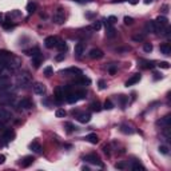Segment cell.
<instances>
[{"mask_svg": "<svg viewBox=\"0 0 171 171\" xmlns=\"http://www.w3.org/2000/svg\"><path fill=\"white\" fill-rule=\"evenodd\" d=\"M13 100H15V92L12 91V88L1 90L0 91V106L11 104Z\"/></svg>", "mask_w": 171, "mask_h": 171, "instance_id": "1", "label": "cell"}, {"mask_svg": "<svg viewBox=\"0 0 171 171\" xmlns=\"http://www.w3.org/2000/svg\"><path fill=\"white\" fill-rule=\"evenodd\" d=\"M29 83H31V78H29L28 74H22V75H19L18 79H16V84H18V87H20V88H27L29 86Z\"/></svg>", "mask_w": 171, "mask_h": 171, "instance_id": "2", "label": "cell"}, {"mask_svg": "<svg viewBox=\"0 0 171 171\" xmlns=\"http://www.w3.org/2000/svg\"><path fill=\"white\" fill-rule=\"evenodd\" d=\"M13 138H15V132H13L12 130H6L3 134H1V136H0L1 146H4V144H7V143H10Z\"/></svg>", "mask_w": 171, "mask_h": 171, "instance_id": "3", "label": "cell"}, {"mask_svg": "<svg viewBox=\"0 0 171 171\" xmlns=\"http://www.w3.org/2000/svg\"><path fill=\"white\" fill-rule=\"evenodd\" d=\"M64 20H66V15H64V10L63 8H57L54 12V23L55 24H63Z\"/></svg>", "mask_w": 171, "mask_h": 171, "instance_id": "4", "label": "cell"}, {"mask_svg": "<svg viewBox=\"0 0 171 171\" xmlns=\"http://www.w3.org/2000/svg\"><path fill=\"white\" fill-rule=\"evenodd\" d=\"M84 160L88 162V163H91V165H96V166H99V167H103L102 160L99 159L98 155H95V154H88V155H86L84 156Z\"/></svg>", "mask_w": 171, "mask_h": 171, "instance_id": "5", "label": "cell"}, {"mask_svg": "<svg viewBox=\"0 0 171 171\" xmlns=\"http://www.w3.org/2000/svg\"><path fill=\"white\" fill-rule=\"evenodd\" d=\"M32 107H34V103L28 98H23L22 100L18 102V108L19 110H29Z\"/></svg>", "mask_w": 171, "mask_h": 171, "instance_id": "6", "label": "cell"}, {"mask_svg": "<svg viewBox=\"0 0 171 171\" xmlns=\"http://www.w3.org/2000/svg\"><path fill=\"white\" fill-rule=\"evenodd\" d=\"M60 74L62 75H75V76H82L83 75L82 70L76 68V67H70V68H66V70H62Z\"/></svg>", "mask_w": 171, "mask_h": 171, "instance_id": "7", "label": "cell"}, {"mask_svg": "<svg viewBox=\"0 0 171 171\" xmlns=\"http://www.w3.org/2000/svg\"><path fill=\"white\" fill-rule=\"evenodd\" d=\"M11 118H12L11 111L6 110V108H3V107H0V121L3 122V123H7V122L10 121Z\"/></svg>", "mask_w": 171, "mask_h": 171, "instance_id": "8", "label": "cell"}, {"mask_svg": "<svg viewBox=\"0 0 171 171\" xmlns=\"http://www.w3.org/2000/svg\"><path fill=\"white\" fill-rule=\"evenodd\" d=\"M57 41H59V39H57L56 36H48L44 40V46L47 48H54L57 46Z\"/></svg>", "mask_w": 171, "mask_h": 171, "instance_id": "9", "label": "cell"}, {"mask_svg": "<svg viewBox=\"0 0 171 171\" xmlns=\"http://www.w3.org/2000/svg\"><path fill=\"white\" fill-rule=\"evenodd\" d=\"M11 87V80L8 76H0V91L1 90H8Z\"/></svg>", "mask_w": 171, "mask_h": 171, "instance_id": "10", "label": "cell"}, {"mask_svg": "<svg viewBox=\"0 0 171 171\" xmlns=\"http://www.w3.org/2000/svg\"><path fill=\"white\" fill-rule=\"evenodd\" d=\"M32 90H34L36 95H44L46 94V86L43 83H35L32 86Z\"/></svg>", "mask_w": 171, "mask_h": 171, "instance_id": "11", "label": "cell"}, {"mask_svg": "<svg viewBox=\"0 0 171 171\" xmlns=\"http://www.w3.org/2000/svg\"><path fill=\"white\" fill-rule=\"evenodd\" d=\"M146 29L151 34H158V25H156L155 20H149L146 23Z\"/></svg>", "mask_w": 171, "mask_h": 171, "instance_id": "12", "label": "cell"}, {"mask_svg": "<svg viewBox=\"0 0 171 171\" xmlns=\"http://www.w3.org/2000/svg\"><path fill=\"white\" fill-rule=\"evenodd\" d=\"M90 57H91V59H102V57H103V51L102 50H99V48H92L91 51H90Z\"/></svg>", "mask_w": 171, "mask_h": 171, "instance_id": "13", "label": "cell"}, {"mask_svg": "<svg viewBox=\"0 0 171 171\" xmlns=\"http://www.w3.org/2000/svg\"><path fill=\"white\" fill-rule=\"evenodd\" d=\"M106 35H107V38H115L116 36V29L112 27V24H108L107 22H106Z\"/></svg>", "mask_w": 171, "mask_h": 171, "instance_id": "14", "label": "cell"}, {"mask_svg": "<svg viewBox=\"0 0 171 171\" xmlns=\"http://www.w3.org/2000/svg\"><path fill=\"white\" fill-rule=\"evenodd\" d=\"M142 79V76H140V74H135V75H132L130 78V79L126 82V87H130V86H134L136 84V83L139 82V80Z\"/></svg>", "mask_w": 171, "mask_h": 171, "instance_id": "15", "label": "cell"}, {"mask_svg": "<svg viewBox=\"0 0 171 171\" xmlns=\"http://www.w3.org/2000/svg\"><path fill=\"white\" fill-rule=\"evenodd\" d=\"M55 100H56L57 103H62V102L64 100V92H63V88H62V87H57V88L55 90Z\"/></svg>", "mask_w": 171, "mask_h": 171, "instance_id": "16", "label": "cell"}, {"mask_svg": "<svg viewBox=\"0 0 171 171\" xmlns=\"http://www.w3.org/2000/svg\"><path fill=\"white\" fill-rule=\"evenodd\" d=\"M84 43H78V44H75V56L76 57H80L83 54H84Z\"/></svg>", "mask_w": 171, "mask_h": 171, "instance_id": "17", "label": "cell"}, {"mask_svg": "<svg viewBox=\"0 0 171 171\" xmlns=\"http://www.w3.org/2000/svg\"><path fill=\"white\" fill-rule=\"evenodd\" d=\"M78 121L80 122V123H88L90 121H91V114H88V112H83V114H79L78 115Z\"/></svg>", "mask_w": 171, "mask_h": 171, "instance_id": "18", "label": "cell"}, {"mask_svg": "<svg viewBox=\"0 0 171 171\" xmlns=\"http://www.w3.org/2000/svg\"><path fill=\"white\" fill-rule=\"evenodd\" d=\"M34 160H35V159H34V156H24V158H23V160L20 162V166H22V167H24V168H27V167H29V166L34 163Z\"/></svg>", "mask_w": 171, "mask_h": 171, "instance_id": "19", "label": "cell"}, {"mask_svg": "<svg viewBox=\"0 0 171 171\" xmlns=\"http://www.w3.org/2000/svg\"><path fill=\"white\" fill-rule=\"evenodd\" d=\"M66 100L72 104V103H76V102L79 100V96H78L76 92H70V94H67L66 95Z\"/></svg>", "mask_w": 171, "mask_h": 171, "instance_id": "20", "label": "cell"}, {"mask_svg": "<svg viewBox=\"0 0 171 171\" xmlns=\"http://www.w3.org/2000/svg\"><path fill=\"white\" fill-rule=\"evenodd\" d=\"M41 60H43V57H41L40 54H36L32 56V64H34L35 68H39V66L41 64Z\"/></svg>", "mask_w": 171, "mask_h": 171, "instance_id": "21", "label": "cell"}, {"mask_svg": "<svg viewBox=\"0 0 171 171\" xmlns=\"http://www.w3.org/2000/svg\"><path fill=\"white\" fill-rule=\"evenodd\" d=\"M86 140L87 142H90V143H92V144H96V143L99 142V136L96 135V134H88V135L86 136Z\"/></svg>", "mask_w": 171, "mask_h": 171, "instance_id": "22", "label": "cell"}, {"mask_svg": "<svg viewBox=\"0 0 171 171\" xmlns=\"http://www.w3.org/2000/svg\"><path fill=\"white\" fill-rule=\"evenodd\" d=\"M158 124H160L162 127H167V126H171V116H170V115H166L165 118H162L160 121L158 122Z\"/></svg>", "mask_w": 171, "mask_h": 171, "instance_id": "23", "label": "cell"}, {"mask_svg": "<svg viewBox=\"0 0 171 171\" xmlns=\"http://www.w3.org/2000/svg\"><path fill=\"white\" fill-rule=\"evenodd\" d=\"M159 50H160V52L163 55H171V46L168 44V43H165V44H162L160 47H159Z\"/></svg>", "mask_w": 171, "mask_h": 171, "instance_id": "24", "label": "cell"}, {"mask_svg": "<svg viewBox=\"0 0 171 171\" xmlns=\"http://www.w3.org/2000/svg\"><path fill=\"white\" fill-rule=\"evenodd\" d=\"M76 83H78V84H80V86H88L90 83H91V80H90L88 78H86L84 75H82V76H78Z\"/></svg>", "mask_w": 171, "mask_h": 171, "instance_id": "25", "label": "cell"}, {"mask_svg": "<svg viewBox=\"0 0 171 171\" xmlns=\"http://www.w3.org/2000/svg\"><path fill=\"white\" fill-rule=\"evenodd\" d=\"M155 22H156V24L160 25V27H167V24H168L167 18H165V16H158Z\"/></svg>", "mask_w": 171, "mask_h": 171, "instance_id": "26", "label": "cell"}, {"mask_svg": "<svg viewBox=\"0 0 171 171\" xmlns=\"http://www.w3.org/2000/svg\"><path fill=\"white\" fill-rule=\"evenodd\" d=\"M35 11H36V3L35 1H28L27 3V12H28V15H32Z\"/></svg>", "mask_w": 171, "mask_h": 171, "instance_id": "27", "label": "cell"}, {"mask_svg": "<svg viewBox=\"0 0 171 171\" xmlns=\"http://www.w3.org/2000/svg\"><path fill=\"white\" fill-rule=\"evenodd\" d=\"M29 149H31L32 151H35V152H40V151H41V146L39 144L38 142H32V143H29Z\"/></svg>", "mask_w": 171, "mask_h": 171, "instance_id": "28", "label": "cell"}, {"mask_svg": "<svg viewBox=\"0 0 171 171\" xmlns=\"http://www.w3.org/2000/svg\"><path fill=\"white\" fill-rule=\"evenodd\" d=\"M121 131L123 134H134V130L131 128L128 124H122L121 126Z\"/></svg>", "mask_w": 171, "mask_h": 171, "instance_id": "29", "label": "cell"}, {"mask_svg": "<svg viewBox=\"0 0 171 171\" xmlns=\"http://www.w3.org/2000/svg\"><path fill=\"white\" fill-rule=\"evenodd\" d=\"M56 47L59 48V51H60V52H66V51H67V43H66V41H63V40H59V41H57Z\"/></svg>", "mask_w": 171, "mask_h": 171, "instance_id": "30", "label": "cell"}, {"mask_svg": "<svg viewBox=\"0 0 171 171\" xmlns=\"http://www.w3.org/2000/svg\"><path fill=\"white\" fill-rule=\"evenodd\" d=\"M55 115H56V118H64L67 115V112H66V110H63V108H57Z\"/></svg>", "mask_w": 171, "mask_h": 171, "instance_id": "31", "label": "cell"}, {"mask_svg": "<svg viewBox=\"0 0 171 171\" xmlns=\"http://www.w3.org/2000/svg\"><path fill=\"white\" fill-rule=\"evenodd\" d=\"M91 110L92 111H96V112H99V111L102 110V107H100V104H99V102H94V103H91Z\"/></svg>", "mask_w": 171, "mask_h": 171, "instance_id": "32", "label": "cell"}, {"mask_svg": "<svg viewBox=\"0 0 171 171\" xmlns=\"http://www.w3.org/2000/svg\"><path fill=\"white\" fill-rule=\"evenodd\" d=\"M1 25H3V28H4V29H11V28H13V23H11L10 20H6V22H3V23H1Z\"/></svg>", "mask_w": 171, "mask_h": 171, "instance_id": "33", "label": "cell"}, {"mask_svg": "<svg viewBox=\"0 0 171 171\" xmlns=\"http://www.w3.org/2000/svg\"><path fill=\"white\" fill-rule=\"evenodd\" d=\"M103 108H104V110H112V108H114V104H112V102L107 99V100L104 102V104H103Z\"/></svg>", "mask_w": 171, "mask_h": 171, "instance_id": "34", "label": "cell"}, {"mask_svg": "<svg viewBox=\"0 0 171 171\" xmlns=\"http://www.w3.org/2000/svg\"><path fill=\"white\" fill-rule=\"evenodd\" d=\"M144 38H146V35H144V34H139V35H134L132 36V40L134 41H142V40H144Z\"/></svg>", "mask_w": 171, "mask_h": 171, "instance_id": "35", "label": "cell"}, {"mask_svg": "<svg viewBox=\"0 0 171 171\" xmlns=\"http://www.w3.org/2000/svg\"><path fill=\"white\" fill-rule=\"evenodd\" d=\"M118 99H119V102H121L122 107H124V106H126V103H127V100H128V98H127V96H124V95H119V96H118Z\"/></svg>", "mask_w": 171, "mask_h": 171, "instance_id": "36", "label": "cell"}, {"mask_svg": "<svg viewBox=\"0 0 171 171\" xmlns=\"http://www.w3.org/2000/svg\"><path fill=\"white\" fill-rule=\"evenodd\" d=\"M132 170L134 171H139V170H142V171H144V167H143L140 163H138V162H135L132 165Z\"/></svg>", "mask_w": 171, "mask_h": 171, "instance_id": "37", "label": "cell"}, {"mask_svg": "<svg viewBox=\"0 0 171 171\" xmlns=\"http://www.w3.org/2000/svg\"><path fill=\"white\" fill-rule=\"evenodd\" d=\"M64 127L67 128V132H72V131L76 130V127L74 126L72 123H66V124H64Z\"/></svg>", "mask_w": 171, "mask_h": 171, "instance_id": "38", "label": "cell"}, {"mask_svg": "<svg viewBox=\"0 0 171 171\" xmlns=\"http://www.w3.org/2000/svg\"><path fill=\"white\" fill-rule=\"evenodd\" d=\"M94 31H99V29L102 28V23L100 22H94V24H92V27H91Z\"/></svg>", "mask_w": 171, "mask_h": 171, "instance_id": "39", "label": "cell"}, {"mask_svg": "<svg viewBox=\"0 0 171 171\" xmlns=\"http://www.w3.org/2000/svg\"><path fill=\"white\" fill-rule=\"evenodd\" d=\"M158 66L160 67V68H163V70H168V68H170V63H167V62H160Z\"/></svg>", "mask_w": 171, "mask_h": 171, "instance_id": "40", "label": "cell"}, {"mask_svg": "<svg viewBox=\"0 0 171 171\" xmlns=\"http://www.w3.org/2000/svg\"><path fill=\"white\" fill-rule=\"evenodd\" d=\"M25 54H27V55H29V56H34V55H36V54H40V52H39V50H38V48H34V50H29V51H27Z\"/></svg>", "mask_w": 171, "mask_h": 171, "instance_id": "41", "label": "cell"}, {"mask_svg": "<svg viewBox=\"0 0 171 171\" xmlns=\"http://www.w3.org/2000/svg\"><path fill=\"white\" fill-rule=\"evenodd\" d=\"M52 72H54L52 67H46V68H44V75L46 76H51V75H52Z\"/></svg>", "mask_w": 171, "mask_h": 171, "instance_id": "42", "label": "cell"}, {"mask_svg": "<svg viewBox=\"0 0 171 171\" xmlns=\"http://www.w3.org/2000/svg\"><path fill=\"white\" fill-rule=\"evenodd\" d=\"M132 23H134L132 18H130V16H126V18H124V24H126V25H131Z\"/></svg>", "mask_w": 171, "mask_h": 171, "instance_id": "43", "label": "cell"}, {"mask_svg": "<svg viewBox=\"0 0 171 171\" xmlns=\"http://www.w3.org/2000/svg\"><path fill=\"white\" fill-rule=\"evenodd\" d=\"M159 152H162L163 155H167V154H168V149L166 146H159Z\"/></svg>", "mask_w": 171, "mask_h": 171, "instance_id": "44", "label": "cell"}, {"mask_svg": "<svg viewBox=\"0 0 171 171\" xmlns=\"http://www.w3.org/2000/svg\"><path fill=\"white\" fill-rule=\"evenodd\" d=\"M143 50H144V52H151V51H152V44L146 43V44H144V47H143Z\"/></svg>", "mask_w": 171, "mask_h": 171, "instance_id": "45", "label": "cell"}, {"mask_svg": "<svg viewBox=\"0 0 171 171\" xmlns=\"http://www.w3.org/2000/svg\"><path fill=\"white\" fill-rule=\"evenodd\" d=\"M108 72H110L111 75H115V72H116V66H110L108 67Z\"/></svg>", "mask_w": 171, "mask_h": 171, "instance_id": "46", "label": "cell"}, {"mask_svg": "<svg viewBox=\"0 0 171 171\" xmlns=\"http://www.w3.org/2000/svg\"><path fill=\"white\" fill-rule=\"evenodd\" d=\"M106 22H107L108 24H114V23L116 22V18H115V16H110V18H108Z\"/></svg>", "mask_w": 171, "mask_h": 171, "instance_id": "47", "label": "cell"}, {"mask_svg": "<svg viewBox=\"0 0 171 171\" xmlns=\"http://www.w3.org/2000/svg\"><path fill=\"white\" fill-rule=\"evenodd\" d=\"M115 167L119 168V170H123V168H126V165H124L123 162H119V163H116V165H115Z\"/></svg>", "mask_w": 171, "mask_h": 171, "instance_id": "48", "label": "cell"}, {"mask_svg": "<svg viewBox=\"0 0 171 171\" xmlns=\"http://www.w3.org/2000/svg\"><path fill=\"white\" fill-rule=\"evenodd\" d=\"M98 84H99V88H100V90H104V88H106V83H104V80H99Z\"/></svg>", "mask_w": 171, "mask_h": 171, "instance_id": "49", "label": "cell"}, {"mask_svg": "<svg viewBox=\"0 0 171 171\" xmlns=\"http://www.w3.org/2000/svg\"><path fill=\"white\" fill-rule=\"evenodd\" d=\"M144 68H152V67H154V63H152V62H144Z\"/></svg>", "mask_w": 171, "mask_h": 171, "instance_id": "50", "label": "cell"}, {"mask_svg": "<svg viewBox=\"0 0 171 171\" xmlns=\"http://www.w3.org/2000/svg\"><path fill=\"white\" fill-rule=\"evenodd\" d=\"M55 59H56L57 62H62V60H63V59H64V54H63V52H62V54H59L56 57H55Z\"/></svg>", "mask_w": 171, "mask_h": 171, "instance_id": "51", "label": "cell"}, {"mask_svg": "<svg viewBox=\"0 0 171 171\" xmlns=\"http://www.w3.org/2000/svg\"><path fill=\"white\" fill-rule=\"evenodd\" d=\"M4 162H6V156H4L3 154H0V165H3Z\"/></svg>", "mask_w": 171, "mask_h": 171, "instance_id": "52", "label": "cell"}, {"mask_svg": "<svg viewBox=\"0 0 171 171\" xmlns=\"http://www.w3.org/2000/svg\"><path fill=\"white\" fill-rule=\"evenodd\" d=\"M75 1H78V3H88L91 0H75Z\"/></svg>", "mask_w": 171, "mask_h": 171, "instance_id": "53", "label": "cell"}, {"mask_svg": "<svg viewBox=\"0 0 171 171\" xmlns=\"http://www.w3.org/2000/svg\"><path fill=\"white\" fill-rule=\"evenodd\" d=\"M154 75H155V76H154V79H155V80H158L159 78H162V76H159V74H154Z\"/></svg>", "mask_w": 171, "mask_h": 171, "instance_id": "54", "label": "cell"}, {"mask_svg": "<svg viewBox=\"0 0 171 171\" xmlns=\"http://www.w3.org/2000/svg\"><path fill=\"white\" fill-rule=\"evenodd\" d=\"M130 1H131V4H136V3H138V0H130Z\"/></svg>", "mask_w": 171, "mask_h": 171, "instance_id": "55", "label": "cell"}, {"mask_svg": "<svg viewBox=\"0 0 171 171\" xmlns=\"http://www.w3.org/2000/svg\"><path fill=\"white\" fill-rule=\"evenodd\" d=\"M151 1H152V0H144V3H146V4H149V3H151Z\"/></svg>", "mask_w": 171, "mask_h": 171, "instance_id": "56", "label": "cell"}, {"mask_svg": "<svg viewBox=\"0 0 171 171\" xmlns=\"http://www.w3.org/2000/svg\"><path fill=\"white\" fill-rule=\"evenodd\" d=\"M3 126H4V123H3L1 121H0V127H3Z\"/></svg>", "mask_w": 171, "mask_h": 171, "instance_id": "57", "label": "cell"}, {"mask_svg": "<svg viewBox=\"0 0 171 171\" xmlns=\"http://www.w3.org/2000/svg\"><path fill=\"white\" fill-rule=\"evenodd\" d=\"M1 19H3V13H0V22H1Z\"/></svg>", "mask_w": 171, "mask_h": 171, "instance_id": "58", "label": "cell"}, {"mask_svg": "<svg viewBox=\"0 0 171 171\" xmlns=\"http://www.w3.org/2000/svg\"><path fill=\"white\" fill-rule=\"evenodd\" d=\"M118 1H126V0H118Z\"/></svg>", "mask_w": 171, "mask_h": 171, "instance_id": "59", "label": "cell"}]
</instances>
